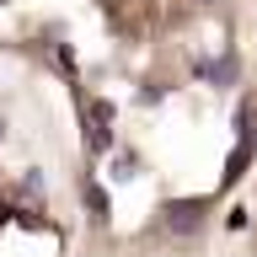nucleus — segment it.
<instances>
[{
    "instance_id": "1",
    "label": "nucleus",
    "mask_w": 257,
    "mask_h": 257,
    "mask_svg": "<svg viewBox=\"0 0 257 257\" xmlns=\"http://www.w3.org/2000/svg\"><path fill=\"white\" fill-rule=\"evenodd\" d=\"M204 198H172V204H166V214H161V225H166V230H172V236H193V230H198V225H204Z\"/></svg>"
},
{
    "instance_id": "2",
    "label": "nucleus",
    "mask_w": 257,
    "mask_h": 257,
    "mask_svg": "<svg viewBox=\"0 0 257 257\" xmlns=\"http://www.w3.org/2000/svg\"><path fill=\"white\" fill-rule=\"evenodd\" d=\"M86 204H91V214H107V193L96 188V182H86Z\"/></svg>"
},
{
    "instance_id": "3",
    "label": "nucleus",
    "mask_w": 257,
    "mask_h": 257,
    "mask_svg": "<svg viewBox=\"0 0 257 257\" xmlns=\"http://www.w3.org/2000/svg\"><path fill=\"white\" fill-rule=\"evenodd\" d=\"M204 6H214V0H204Z\"/></svg>"
},
{
    "instance_id": "4",
    "label": "nucleus",
    "mask_w": 257,
    "mask_h": 257,
    "mask_svg": "<svg viewBox=\"0 0 257 257\" xmlns=\"http://www.w3.org/2000/svg\"><path fill=\"white\" fill-rule=\"evenodd\" d=\"M0 128H6V123H0Z\"/></svg>"
}]
</instances>
